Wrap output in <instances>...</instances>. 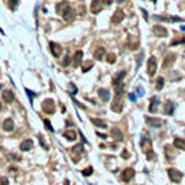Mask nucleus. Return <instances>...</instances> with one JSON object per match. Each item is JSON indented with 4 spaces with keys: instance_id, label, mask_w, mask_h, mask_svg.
Segmentation results:
<instances>
[{
    "instance_id": "nucleus-12",
    "label": "nucleus",
    "mask_w": 185,
    "mask_h": 185,
    "mask_svg": "<svg viewBox=\"0 0 185 185\" xmlns=\"http://www.w3.org/2000/svg\"><path fill=\"white\" fill-rule=\"evenodd\" d=\"M140 148L143 152H150L152 150V142H150V139L148 138H142V140H140Z\"/></svg>"
},
{
    "instance_id": "nucleus-1",
    "label": "nucleus",
    "mask_w": 185,
    "mask_h": 185,
    "mask_svg": "<svg viewBox=\"0 0 185 185\" xmlns=\"http://www.w3.org/2000/svg\"><path fill=\"white\" fill-rule=\"evenodd\" d=\"M168 177H169V179L172 181V182H175V184H179L181 181H182V172L181 171H178V169H174V168H169L168 169Z\"/></svg>"
},
{
    "instance_id": "nucleus-33",
    "label": "nucleus",
    "mask_w": 185,
    "mask_h": 185,
    "mask_svg": "<svg viewBox=\"0 0 185 185\" xmlns=\"http://www.w3.org/2000/svg\"><path fill=\"white\" fill-rule=\"evenodd\" d=\"M84 177H90L91 174H93V166H88V168H85V169H82V172H81Z\"/></svg>"
},
{
    "instance_id": "nucleus-4",
    "label": "nucleus",
    "mask_w": 185,
    "mask_h": 185,
    "mask_svg": "<svg viewBox=\"0 0 185 185\" xmlns=\"http://www.w3.org/2000/svg\"><path fill=\"white\" fill-rule=\"evenodd\" d=\"M156 68H158V62H156V58L155 57H150L148 61V74L150 77L156 74Z\"/></svg>"
},
{
    "instance_id": "nucleus-17",
    "label": "nucleus",
    "mask_w": 185,
    "mask_h": 185,
    "mask_svg": "<svg viewBox=\"0 0 185 185\" xmlns=\"http://www.w3.org/2000/svg\"><path fill=\"white\" fill-rule=\"evenodd\" d=\"M81 61H82V51H77L74 55V59H73V67L78 68L81 65Z\"/></svg>"
},
{
    "instance_id": "nucleus-15",
    "label": "nucleus",
    "mask_w": 185,
    "mask_h": 185,
    "mask_svg": "<svg viewBox=\"0 0 185 185\" xmlns=\"http://www.w3.org/2000/svg\"><path fill=\"white\" fill-rule=\"evenodd\" d=\"M158 106H159V98L155 96L150 98V103H149V111L150 113H156L158 111Z\"/></svg>"
},
{
    "instance_id": "nucleus-24",
    "label": "nucleus",
    "mask_w": 185,
    "mask_h": 185,
    "mask_svg": "<svg viewBox=\"0 0 185 185\" xmlns=\"http://www.w3.org/2000/svg\"><path fill=\"white\" fill-rule=\"evenodd\" d=\"M98 96H100V98H101L103 101H109V98H110V91H109L107 88H100V90H98Z\"/></svg>"
},
{
    "instance_id": "nucleus-22",
    "label": "nucleus",
    "mask_w": 185,
    "mask_h": 185,
    "mask_svg": "<svg viewBox=\"0 0 185 185\" xmlns=\"http://www.w3.org/2000/svg\"><path fill=\"white\" fill-rule=\"evenodd\" d=\"M74 19H75V10L70 7V9L64 13V20H65V22H73Z\"/></svg>"
},
{
    "instance_id": "nucleus-34",
    "label": "nucleus",
    "mask_w": 185,
    "mask_h": 185,
    "mask_svg": "<svg viewBox=\"0 0 185 185\" xmlns=\"http://www.w3.org/2000/svg\"><path fill=\"white\" fill-rule=\"evenodd\" d=\"M7 4H9L10 10H16V7H17V0H9Z\"/></svg>"
},
{
    "instance_id": "nucleus-31",
    "label": "nucleus",
    "mask_w": 185,
    "mask_h": 185,
    "mask_svg": "<svg viewBox=\"0 0 185 185\" xmlns=\"http://www.w3.org/2000/svg\"><path fill=\"white\" fill-rule=\"evenodd\" d=\"M163 84H165V80H163L162 77H159V78H156V90H162V87H163Z\"/></svg>"
},
{
    "instance_id": "nucleus-44",
    "label": "nucleus",
    "mask_w": 185,
    "mask_h": 185,
    "mask_svg": "<svg viewBox=\"0 0 185 185\" xmlns=\"http://www.w3.org/2000/svg\"><path fill=\"white\" fill-rule=\"evenodd\" d=\"M135 98H136V97H135V94H133V93H130V94H129V100H130V101H135Z\"/></svg>"
},
{
    "instance_id": "nucleus-10",
    "label": "nucleus",
    "mask_w": 185,
    "mask_h": 185,
    "mask_svg": "<svg viewBox=\"0 0 185 185\" xmlns=\"http://www.w3.org/2000/svg\"><path fill=\"white\" fill-rule=\"evenodd\" d=\"M145 120H146V123H148L150 127H155V129H159L163 124V121L161 119H156V117H146Z\"/></svg>"
},
{
    "instance_id": "nucleus-35",
    "label": "nucleus",
    "mask_w": 185,
    "mask_h": 185,
    "mask_svg": "<svg viewBox=\"0 0 185 185\" xmlns=\"http://www.w3.org/2000/svg\"><path fill=\"white\" fill-rule=\"evenodd\" d=\"M179 43H185V38H179V39H174L171 42V46H175V45H179Z\"/></svg>"
},
{
    "instance_id": "nucleus-41",
    "label": "nucleus",
    "mask_w": 185,
    "mask_h": 185,
    "mask_svg": "<svg viewBox=\"0 0 185 185\" xmlns=\"http://www.w3.org/2000/svg\"><path fill=\"white\" fill-rule=\"evenodd\" d=\"M0 185H9V179L6 177H0Z\"/></svg>"
},
{
    "instance_id": "nucleus-52",
    "label": "nucleus",
    "mask_w": 185,
    "mask_h": 185,
    "mask_svg": "<svg viewBox=\"0 0 185 185\" xmlns=\"http://www.w3.org/2000/svg\"><path fill=\"white\" fill-rule=\"evenodd\" d=\"M1 109H3V106H1V103H0V111H1Z\"/></svg>"
},
{
    "instance_id": "nucleus-28",
    "label": "nucleus",
    "mask_w": 185,
    "mask_h": 185,
    "mask_svg": "<svg viewBox=\"0 0 185 185\" xmlns=\"http://www.w3.org/2000/svg\"><path fill=\"white\" fill-rule=\"evenodd\" d=\"M174 146L177 149H179V150H185V139H175Z\"/></svg>"
},
{
    "instance_id": "nucleus-47",
    "label": "nucleus",
    "mask_w": 185,
    "mask_h": 185,
    "mask_svg": "<svg viewBox=\"0 0 185 185\" xmlns=\"http://www.w3.org/2000/svg\"><path fill=\"white\" fill-rule=\"evenodd\" d=\"M84 12H85V9H84V6H81V7H80V13L84 15Z\"/></svg>"
},
{
    "instance_id": "nucleus-19",
    "label": "nucleus",
    "mask_w": 185,
    "mask_h": 185,
    "mask_svg": "<svg viewBox=\"0 0 185 185\" xmlns=\"http://www.w3.org/2000/svg\"><path fill=\"white\" fill-rule=\"evenodd\" d=\"M13 129H15V121L12 119H6L3 121V130L4 132H12Z\"/></svg>"
},
{
    "instance_id": "nucleus-27",
    "label": "nucleus",
    "mask_w": 185,
    "mask_h": 185,
    "mask_svg": "<svg viewBox=\"0 0 185 185\" xmlns=\"http://www.w3.org/2000/svg\"><path fill=\"white\" fill-rule=\"evenodd\" d=\"M64 138H65L67 140H71V142H73V140L77 139V133H75L74 130H65V132H64Z\"/></svg>"
},
{
    "instance_id": "nucleus-45",
    "label": "nucleus",
    "mask_w": 185,
    "mask_h": 185,
    "mask_svg": "<svg viewBox=\"0 0 185 185\" xmlns=\"http://www.w3.org/2000/svg\"><path fill=\"white\" fill-rule=\"evenodd\" d=\"M140 12H142V13H143V16H145V19H146V20H148L149 17H148V12H146V10H145V9H142V10H140Z\"/></svg>"
},
{
    "instance_id": "nucleus-14",
    "label": "nucleus",
    "mask_w": 185,
    "mask_h": 185,
    "mask_svg": "<svg viewBox=\"0 0 185 185\" xmlns=\"http://www.w3.org/2000/svg\"><path fill=\"white\" fill-rule=\"evenodd\" d=\"M1 97H3V100H4L6 103H12V101L15 100V93L10 91V90H4V91L1 93Z\"/></svg>"
},
{
    "instance_id": "nucleus-21",
    "label": "nucleus",
    "mask_w": 185,
    "mask_h": 185,
    "mask_svg": "<svg viewBox=\"0 0 185 185\" xmlns=\"http://www.w3.org/2000/svg\"><path fill=\"white\" fill-rule=\"evenodd\" d=\"M111 136L114 138V140H117V142H121L124 138H123V133H121V130L119 129V127H114L113 130H111Z\"/></svg>"
},
{
    "instance_id": "nucleus-37",
    "label": "nucleus",
    "mask_w": 185,
    "mask_h": 185,
    "mask_svg": "<svg viewBox=\"0 0 185 185\" xmlns=\"http://www.w3.org/2000/svg\"><path fill=\"white\" fill-rule=\"evenodd\" d=\"M106 59H107L109 64H114V62H116V55H114V54H109Z\"/></svg>"
},
{
    "instance_id": "nucleus-36",
    "label": "nucleus",
    "mask_w": 185,
    "mask_h": 185,
    "mask_svg": "<svg viewBox=\"0 0 185 185\" xmlns=\"http://www.w3.org/2000/svg\"><path fill=\"white\" fill-rule=\"evenodd\" d=\"M43 124H45V127H46L49 132H54V127H52V124H51V121H49L48 119H45V120H43Z\"/></svg>"
},
{
    "instance_id": "nucleus-2",
    "label": "nucleus",
    "mask_w": 185,
    "mask_h": 185,
    "mask_svg": "<svg viewBox=\"0 0 185 185\" xmlns=\"http://www.w3.org/2000/svg\"><path fill=\"white\" fill-rule=\"evenodd\" d=\"M42 110L45 111L46 114H54V113H55V103H54V100H52V98L43 100V103H42Z\"/></svg>"
},
{
    "instance_id": "nucleus-51",
    "label": "nucleus",
    "mask_w": 185,
    "mask_h": 185,
    "mask_svg": "<svg viewBox=\"0 0 185 185\" xmlns=\"http://www.w3.org/2000/svg\"><path fill=\"white\" fill-rule=\"evenodd\" d=\"M116 1H119V3H123V1H124V0H116Z\"/></svg>"
},
{
    "instance_id": "nucleus-40",
    "label": "nucleus",
    "mask_w": 185,
    "mask_h": 185,
    "mask_svg": "<svg viewBox=\"0 0 185 185\" xmlns=\"http://www.w3.org/2000/svg\"><path fill=\"white\" fill-rule=\"evenodd\" d=\"M136 94H138L139 97H142V96L145 94V91H143V87H138V88H136Z\"/></svg>"
},
{
    "instance_id": "nucleus-5",
    "label": "nucleus",
    "mask_w": 185,
    "mask_h": 185,
    "mask_svg": "<svg viewBox=\"0 0 185 185\" xmlns=\"http://www.w3.org/2000/svg\"><path fill=\"white\" fill-rule=\"evenodd\" d=\"M123 19H124V12L120 10V9H117V10L113 13V16H111V23H113V25H119V23H121Z\"/></svg>"
},
{
    "instance_id": "nucleus-3",
    "label": "nucleus",
    "mask_w": 185,
    "mask_h": 185,
    "mask_svg": "<svg viewBox=\"0 0 185 185\" xmlns=\"http://www.w3.org/2000/svg\"><path fill=\"white\" fill-rule=\"evenodd\" d=\"M82 150H84V149H82L81 145H75L74 148L71 149V159L74 161L75 163L80 161V158H81V155H82Z\"/></svg>"
},
{
    "instance_id": "nucleus-30",
    "label": "nucleus",
    "mask_w": 185,
    "mask_h": 185,
    "mask_svg": "<svg viewBox=\"0 0 185 185\" xmlns=\"http://www.w3.org/2000/svg\"><path fill=\"white\" fill-rule=\"evenodd\" d=\"M114 88H116V97H119V98H120V97L123 96V93H124V84L121 82V84L116 85Z\"/></svg>"
},
{
    "instance_id": "nucleus-39",
    "label": "nucleus",
    "mask_w": 185,
    "mask_h": 185,
    "mask_svg": "<svg viewBox=\"0 0 185 185\" xmlns=\"http://www.w3.org/2000/svg\"><path fill=\"white\" fill-rule=\"evenodd\" d=\"M70 62H71V58H70V55H67V57L64 58V61H62V65H64V67H67Z\"/></svg>"
},
{
    "instance_id": "nucleus-9",
    "label": "nucleus",
    "mask_w": 185,
    "mask_h": 185,
    "mask_svg": "<svg viewBox=\"0 0 185 185\" xmlns=\"http://www.w3.org/2000/svg\"><path fill=\"white\" fill-rule=\"evenodd\" d=\"M49 49H51V52H52V55H54L55 58H59L61 54H62V48H61L58 43H55V42H51V43H49Z\"/></svg>"
},
{
    "instance_id": "nucleus-29",
    "label": "nucleus",
    "mask_w": 185,
    "mask_h": 185,
    "mask_svg": "<svg viewBox=\"0 0 185 185\" xmlns=\"http://www.w3.org/2000/svg\"><path fill=\"white\" fill-rule=\"evenodd\" d=\"M91 123H93L94 126H97V127H103V129L107 127V123H106L104 120H100V119H91Z\"/></svg>"
},
{
    "instance_id": "nucleus-50",
    "label": "nucleus",
    "mask_w": 185,
    "mask_h": 185,
    "mask_svg": "<svg viewBox=\"0 0 185 185\" xmlns=\"http://www.w3.org/2000/svg\"><path fill=\"white\" fill-rule=\"evenodd\" d=\"M64 185H70V181H68V179H65V181H64Z\"/></svg>"
},
{
    "instance_id": "nucleus-38",
    "label": "nucleus",
    "mask_w": 185,
    "mask_h": 185,
    "mask_svg": "<svg viewBox=\"0 0 185 185\" xmlns=\"http://www.w3.org/2000/svg\"><path fill=\"white\" fill-rule=\"evenodd\" d=\"M70 90H71V94H73V96H75V94L78 93V90H77V87H75V85H74V84H73V82H70Z\"/></svg>"
},
{
    "instance_id": "nucleus-46",
    "label": "nucleus",
    "mask_w": 185,
    "mask_h": 185,
    "mask_svg": "<svg viewBox=\"0 0 185 185\" xmlns=\"http://www.w3.org/2000/svg\"><path fill=\"white\" fill-rule=\"evenodd\" d=\"M10 158H13L16 161H20V156H17V155H10Z\"/></svg>"
},
{
    "instance_id": "nucleus-43",
    "label": "nucleus",
    "mask_w": 185,
    "mask_h": 185,
    "mask_svg": "<svg viewBox=\"0 0 185 185\" xmlns=\"http://www.w3.org/2000/svg\"><path fill=\"white\" fill-rule=\"evenodd\" d=\"M142 57H143L142 54H140V57H138V67H140V65H142Z\"/></svg>"
},
{
    "instance_id": "nucleus-13",
    "label": "nucleus",
    "mask_w": 185,
    "mask_h": 185,
    "mask_svg": "<svg viewBox=\"0 0 185 185\" xmlns=\"http://www.w3.org/2000/svg\"><path fill=\"white\" fill-rule=\"evenodd\" d=\"M155 20H162V22H184L182 17H165V16H153Z\"/></svg>"
},
{
    "instance_id": "nucleus-8",
    "label": "nucleus",
    "mask_w": 185,
    "mask_h": 185,
    "mask_svg": "<svg viewBox=\"0 0 185 185\" xmlns=\"http://www.w3.org/2000/svg\"><path fill=\"white\" fill-rule=\"evenodd\" d=\"M135 174H136V172H135L133 168H126V169L121 172V179H123L124 182H129V181L135 177Z\"/></svg>"
},
{
    "instance_id": "nucleus-32",
    "label": "nucleus",
    "mask_w": 185,
    "mask_h": 185,
    "mask_svg": "<svg viewBox=\"0 0 185 185\" xmlns=\"http://www.w3.org/2000/svg\"><path fill=\"white\" fill-rule=\"evenodd\" d=\"M91 67H93V61H88V62H85V64H84V67H82L81 70H82V73H87V71H90V70H91Z\"/></svg>"
},
{
    "instance_id": "nucleus-48",
    "label": "nucleus",
    "mask_w": 185,
    "mask_h": 185,
    "mask_svg": "<svg viewBox=\"0 0 185 185\" xmlns=\"http://www.w3.org/2000/svg\"><path fill=\"white\" fill-rule=\"evenodd\" d=\"M103 3H106V4H111V3H113V0H103Z\"/></svg>"
},
{
    "instance_id": "nucleus-16",
    "label": "nucleus",
    "mask_w": 185,
    "mask_h": 185,
    "mask_svg": "<svg viewBox=\"0 0 185 185\" xmlns=\"http://www.w3.org/2000/svg\"><path fill=\"white\" fill-rule=\"evenodd\" d=\"M111 110L116 111V113H120V111L123 110V103H121V100H120L119 97L114 98V101H113V104H111Z\"/></svg>"
},
{
    "instance_id": "nucleus-49",
    "label": "nucleus",
    "mask_w": 185,
    "mask_h": 185,
    "mask_svg": "<svg viewBox=\"0 0 185 185\" xmlns=\"http://www.w3.org/2000/svg\"><path fill=\"white\" fill-rule=\"evenodd\" d=\"M97 136H100V138H103V139H106V135H101V133H97Z\"/></svg>"
},
{
    "instance_id": "nucleus-18",
    "label": "nucleus",
    "mask_w": 185,
    "mask_h": 185,
    "mask_svg": "<svg viewBox=\"0 0 185 185\" xmlns=\"http://www.w3.org/2000/svg\"><path fill=\"white\" fill-rule=\"evenodd\" d=\"M174 110H175L174 103H172V101H166L165 106H163V113H165L166 116H172V114H174Z\"/></svg>"
},
{
    "instance_id": "nucleus-42",
    "label": "nucleus",
    "mask_w": 185,
    "mask_h": 185,
    "mask_svg": "<svg viewBox=\"0 0 185 185\" xmlns=\"http://www.w3.org/2000/svg\"><path fill=\"white\" fill-rule=\"evenodd\" d=\"M130 156V153L127 152V149H123V152H121V158H124V159H127Z\"/></svg>"
},
{
    "instance_id": "nucleus-23",
    "label": "nucleus",
    "mask_w": 185,
    "mask_h": 185,
    "mask_svg": "<svg viewBox=\"0 0 185 185\" xmlns=\"http://www.w3.org/2000/svg\"><path fill=\"white\" fill-rule=\"evenodd\" d=\"M175 55H172V54H169V55H166V58H165V61H163V68H169L174 62H175Z\"/></svg>"
},
{
    "instance_id": "nucleus-6",
    "label": "nucleus",
    "mask_w": 185,
    "mask_h": 185,
    "mask_svg": "<svg viewBox=\"0 0 185 185\" xmlns=\"http://www.w3.org/2000/svg\"><path fill=\"white\" fill-rule=\"evenodd\" d=\"M152 32H153V35L158 38H165L168 36V31L163 28V26H161V25H155L153 28H152Z\"/></svg>"
},
{
    "instance_id": "nucleus-25",
    "label": "nucleus",
    "mask_w": 185,
    "mask_h": 185,
    "mask_svg": "<svg viewBox=\"0 0 185 185\" xmlns=\"http://www.w3.org/2000/svg\"><path fill=\"white\" fill-rule=\"evenodd\" d=\"M124 77H126V71H120L119 74L113 78V85L116 87V85L121 84V81H123V78H124Z\"/></svg>"
},
{
    "instance_id": "nucleus-26",
    "label": "nucleus",
    "mask_w": 185,
    "mask_h": 185,
    "mask_svg": "<svg viewBox=\"0 0 185 185\" xmlns=\"http://www.w3.org/2000/svg\"><path fill=\"white\" fill-rule=\"evenodd\" d=\"M104 54H106L104 46H98V48L94 51V58H96V59H103V58H104Z\"/></svg>"
},
{
    "instance_id": "nucleus-7",
    "label": "nucleus",
    "mask_w": 185,
    "mask_h": 185,
    "mask_svg": "<svg viewBox=\"0 0 185 185\" xmlns=\"http://www.w3.org/2000/svg\"><path fill=\"white\" fill-rule=\"evenodd\" d=\"M101 9H103V1H100V0H93L91 1L90 10H91L93 15H98L101 12Z\"/></svg>"
},
{
    "instance_id": "nucleus-20",
    "label": "nucleus",
    "mask_w": 185,
    "mask_h": 185,
    "mask_svg": "<svg viewBox=\"0 0 185 185\" xmlns=\"http://www.w3.org/2000/svg\"><path fill=\"white\" fill-rule=\"evenodd\" d=\"M32 148H34V142L31 139H25L20 143V150H23V152H28V150H31Z\"/></svg>"
},
{
    "instance_id": "nucleus-11",
    "label": "nucleus",
    "mask_w": 185,
    "mask_h": 185,
    "mask_svg": "<svg viewBox=\"0 0 185 185\" xmlns=\"http://www.w3.org/2000/svg\"><path fill=\"white\" fill-rule=\"evenodd\" d=\"M68 9H70V3H68V1H59V3L57 4V7H55L57 13H58V15H62V16H64V13H65Z\"/></svg>"
}]
</instances>
